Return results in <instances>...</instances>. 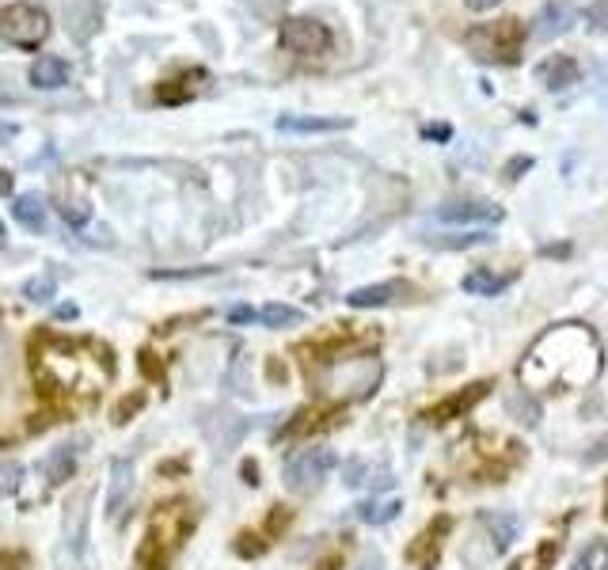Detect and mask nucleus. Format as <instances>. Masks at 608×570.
I'll return each mask as SVG.
<instances>
[{
	"label": "nucleus",
	"mask_w": 608,
	"mask_h": 570,
	"mask_svg": "<svg viewBox=\"0 0 608 570\" xmlns=\"http://www.w3.org/2000/svg\"><path fill=\"white\" fill-rule=\"evenodd\" d=\"M35 369L46 384L69 396L95 399L103 384L111 380L114 361L99 346L80 339H61V335H42L35 346Z\"/></svg>",
	"instance_id": "1"
},
{
	"label": "nucleus",
	"mask_w": 608,
	"mask_h": 570,
	"mask_svg": "<svg viewBox=\"0 0 608 570\" xmlns=\"http://www.w3.org/2000/svg\"><path fill=\"white\" fill-rule=\"evenodd\" d=\"M384 380V361L373 354L335 358L320 373V392L331 399H369Z\"/></svg>",
	"instance_id": "2"
},
{
	"label": "nucleus",
	"mask_w": 608,
	"mask_h": 570,
	"mask_svg": "<svg viewBox=\"0 0 608 570\" xmlns=\"http://www.w3.org/2000/svg\"><path fill=\"white\" fill-rule=\"evenodd\" d=\"M190 529H194L190 502H164V506H156V513H152L149 521V540H145V548H141L145 570H164L168 555L187 540Z\"/></svg>",
	"instance_id": "3"
},
{
	"label": "nucleus",
	"mask_w": 608,
	"mask_h": 570,
	"mask_svg": "<svg viewBox=\"0 0 608 570\" xmlns=\"http://www.w3.org/2000/svg\"><path fill=\"white\" fill-rule=\"evenodd\" d=\"M0 38L19 46V50H38L50 38V16L35 4H27V0L8 4L0 12Z\"/></svg>",
	"instance_id": "4"
},
{
	"label": "nucleus",
	"mask_w": 608,
	"mask_h": 570,
	"mask_svg": "<svg viewBox=\"0 0 608 570\" xmlns=\"http://www.w3.org/2000/svg\"><path fill=\"white\" fill-rule=\"evenodd\" d=\"M521 38H525V31L517 19H498V23H483V27L468 31V46L483 61H517Z\"/></svg>",
	"instance_id": "5"
},
{
	"label": "nucleus",
	"mask_w": 608,
	"mask_h": 570,
	"mask_svg": "<svg viewBox=\"0 0 608 570\" xmlns=\"http://www.w3.org/2000/svg\"><path fill=\"white\" fill-rule=\"evenodd\" d=\"M335 464H339L335 449H301L297 456L285 460L282 479L293 494H312L323 479H327V472H331Z\"/></svg>",
	"instance_id": "6"
},
{
	"label": "nucleus",
	"mask_w": 608,
	"mask_h": 570,
	"mask_svg": "<svg viewBox=\"0 0 608 570\" xmlns=\"http://www.w3.org/2000/svg\"><path fill=\"white\" fill-rule=\"evenodd\" d=\"M282 46L297 57H323L331 54L335 35H331V27H323L320 19L297 16L282 23Z\"/></svg>",
	"instance_id": "7"
},
{
	"label": "nucleus",
	"mask_w": 608,
	"mask_h": 570,
	"mask_svg": "<svg viewBox=\"0 0 608 570\" xmlns=\"http://www.w3.org/2000/svg\"><path fill=\"white\" fill-rule=\"evenodd\" d=\"M434 217L441 225H498L506 213L494 202H449V206H437Z\"/></svg>",
	"instance_id": "8"
},
{
	"label": "nucleus",
	"mask_w": 608,
	"mask_h": 570,
	"mask_svg": "<svg viewBox=\"0 0 608 570\" xmlns=\"http://www.w3.org/2000/svg\"><path fill=\"white\" fill-rule=\"evenodd\" d=\"M228 323L293 327V323H304V312H301V308H293V304H263V308H247V304H236V308H228Z\"/></svg>",
	"instance_id": "9"
},
{
	"label": "nucleus",
	"mask_w": 608,
	"mask_h": 570,
	"mask_svg": "<svg viewBox=\"0 0 608 570\" xmlns=\"http://www.w3.org/2000/svg\"><path fill=\"white\" fill-rule=\"evenodd\" d=\"M453 529V521L449 517H434L426 529L418 532V540L407 548V559L415 563L418 570H434L437 559H441V540H445V532Z\"/></svg>",
	"instance_id": "10"
},
{
	"label": "nucleus",
	"mask_w": 608,
	"mask_h": 570,
	"mask_svg": "<svg viewBox=\"0 0 608 570\" xmlns=\"http://www.w3.org/2000/svg\"><path fill=\"white\" fill-rule=\"evenodd\" d=\"M578 76H582V69H578V61L570 54H548L536 65V80H540L548 92H563L570 84H578Z\"/></svg>",
	"instance_id": "11"
},
{
	"label": "nucleus",
	"mask_w": 608,
	"mask_h": 570,
	"mask_svg": "<svg viewBox=\"0 0 608 570\" xmlns=\"http://www.w3.org/2000/svg\"><path fill=\"white\" fill-rule=\"evenodd\" d=\"M487 392H491V380H475V384H468L460 396L441 399V403H437V407H430L422 418H426V422H449V418H460L464 411H472L475 403L487 396Z\"/></svg>",
	"instance_id": "12"
},
{
	"label": "nucleus",
	"mask_w": 608,
	"mask_h": 570,
	"mask_svg": "<svg viewBox=\"0 0 608 570\" xmlns=\"http://www.w3.org/2000/svg\"><path fill=\"white\" fill-rule=\"evenodd\" d=\"M415 289L407 282H380V285H361V289H350L346 293V304L350 308H384V304H396L399 297H411Z\"/></svg>",
	"instance_id": "13"
},
{
	"label": "nucleus",
	"mask_w": 608,
	"mask_h": 570,
	"mask_svg": "<svg viewBox=\"0 0 608 570\" xmlns=\"http://www.w3.org/2000/svg\"><path fill=\"white\" fill-rule=\"evenodd\" d=\"M107 517H122V510H126V502H130L133 494V460H111V472H107Z\"/></svg>",
	"instance_id": "14"
},
{
	"label": "nucleus",
	"mask_w": 608,
	"mask_h": 570,
	"mask_svg": "<svg viewBox=\"0 0 608 570\" xmlns=\"http://www.w3.org/2000/svg\"><path fill=\"white\" fill-rule=\"evenodd\" d=\"M65 540L73 555H84L88 548V494L80 491L69 498V513H65Z\"/></svg>",
	"instance_id": "15"
},
{
	"label": "nucleus",
	"mask_w": 608,
	"mask_h": 570,
	"mask_svg": "<svg viewBox=\"0 0 608 570\" xmlns=\"http://www.w3.org/2000/svg\"><path fill=\"white\" fill-rule=\"evenodd\" d=\"M282 133H342L350 130V118H323V114H282Z\"/></svg>",
	"instance_id": "16"
},
{
	"label": "nucleus",
	"mask_w": 608,
	"mask_h": 570,
	"mask_svg": "<svg viewBox=\"0 0 608 570\" xmlns=\"http://www.w3.org/2000/svg\"><path fill=\"white\" fill-rule=\"evenodd\" d=\"M206 69H187V73H179L175 80H164L160 88H156V99L160 103H187L194 95L202 92V84H206Z\"/></svg>",
	"instance_id": "17"
},
{
	"label": "nucleus",
	"mask_w": 608,
	"mask_h": 570,
	"mask_svg": "<svg viewBox=\"0 0 608 570\" xmlns=\"http://www.w3.org/2000/svg\"><path fill=\"white\" fill-rule=\"evenodd\" d=\"M65 23H69V35H73L76 42H88V38L99 31V23H103V16H99V4H95V0L69 4V8H65Z\"/></svg>",
	"instance_id": "18"
},
{
	"label": "nucleus",
	"mask_w": 608,
	"mask_h": 570,
	"mask_svg": "<svg viewBox=\"0 0 608 570\" xmlns=\"http://www.w3.org/2000/svg\"><path fill=\"white\" fill-rule=\"evenodd\" d=\"M31 84H35L38 92H54V88H65L69 84V65L61 61V57H38L35 65H31Z\"/></svg>",
	"instance_id": "19"
},
{
	"label": "nucleus",
	"mask_w": 608,
	"mask_h": 570,
	"mask_svg": "<svg viewBox=\"0 0 608 570\" xmlns=\"http://www.w3.org/2000/svg\"><path fill=\"white\" fill-rule=\"evenodd\" d=\"M574 8H567V4H548L540 16H536V38H559L570 31V23H574Z\"/></svg>",
	"instance_id": "20"
},
{
	"label": "nucleus",
	"mask_w": 608,
	"mask_h": 570,
	"mask_svg": "<svg viewBox=\"0 0 608 570\" xmlns=\"http://www.w3.org/2000/svg\"><path fill=\"white\" fill-rule=\"evenodd\" d=\"M517 282V270L510 274H491V270H472L468 278H464V289L475 293V297H498V293H506L510 285Z\"/></svg>",
	"instance_id": "21"
},
{
	"label": "nucleus",
	"mask_w": 608,
	"mask_h": 570,
	"mask_svg": "<svg viewBox=\"0 0 608 570\" xmlns=\"http://www.w3.org/2000/svg\"><path fill=\"white\" fill-rule=\"evenodd\" d=\"M76 472V445L73 441H65V445H57L50 460H46V483L50 487H61L65 479H73Z\"/></svg>",
	"instance_id": "22"
},
{
	"label": "nucleus",
	"mask_w": 608,
	"mask_h": 570,
	"mask_svg": "<svg viewBox=\"0 0 608 570\" xmlns=\"http://www.w3.org/2000/svg\"><path fill=\"white\" fill-rule=\"evenodd\" d=\"M12 213H16V221L23 228H31V232H42L46 228V202H42V194H19L16 206H12Z\"/></svg>",
	"instance_id": "23"
},
{
	"label": "nucleus",
	"mask_w": 608,
	"mask_h": 570,
	"mask_svg": "<svg viewBox=\"0 0 608 570\" xmlns=\"http://www.w3.org/2000/svg\"><path fill=\"white\" fill-rule=\"evenodd\" d=\"M479 525L491 529L494 551H506L513 540H517V532H521V521H517V517H502V513H483Z\"/></svg>",
	"instance_id": "24"
},
{
	"label": "nucleus",
	"mask_w": 608,
	"mask_h": 570,
	"mask_svg": "<svg viewBox=\"0 0 608 570\" xmlns=\"http://www.w3.org/2000/svg\"><path fill=\"white\" fill-rule=\"evenodd\" d=\"M399 510H403V502L399 498H388V502H365L358 506V521L365 525H388V521H396Z\"/></svg>",
	"instance_id": "25"
},
{
	"label": "nucleus",
	"mask_w": 608,
	"mask_h": 570,
	"mask_svg": "<svg viewBox=\"0 0 608 570\" xmlns=\"http://www.w3.org/2000/svg\"><path fill=\"white\" fill-rule=\"evenodd\" d=\"M23 475H27V468H23L19 460L0 464V498H8V494L19 491V487H23Z\"/></svg>",
	"instance_id": "26"
},
{
	"label": "nucleus",
	"mask_w": 608,
	"mask_h": 570,
	"mask_svg": "<svg viewBox=\"0 0 608 570\" xmlns=\"http://www.w3.org/2000/svg\"><path fill=\"white\" fill-rule=\"evenodd\" d=\"M54 293H57V282L50 278V274H42V278H31V282L23 285V297H27V301H35V304L54 301Z\"/></svg>",
	"instance_id": "27"
},
{
	"label": "nucleus",
	"mask_w": 608,
	"mask_h": 570,
	"mask_svg": "<svg viewBox=\"0 0 608 570\" xmlns=\"http://www.w3.org/2000/svg\"><path fill=\"white\" fill-rule=\"evenodd\" d=\"M221 266H190V270H152L156 282H190V278H209L217 274Z\"/></svg>",
	"instance_id": "28"
},
{
	"label": "nucleus",
	"mask_w": 608,
	"mask_h": 570,
	"mask_svg": "<svg viewBox=\"0 0 608 570\" xmlns=\"http://www.w3.org/2000/svg\"><path fill=\"white\" fill-rule=\"evenodd\" d=\"M266 540H259L255 532H240L236 540H232V551L240 555V559H255V555H263Z\"/></svg>",
	"instance_id": "29"
},
{
	"label": "nucleus",
	"mask_w": 608,
	"mask_h": 570,
	"mask_svg": "<svg viewBox=\"0 0 608 570\" xmlns=\"http://www.w3.org/2000/svg\"><path fill=\"white\" fill-rule=\"evenodd\" d=\"M510 407L525 415V418H521L525 426H536V418H540V407H536V399H529V392H521V388H517V392L510 396Z\"/></svg>",
	"instance_id": "30"
},
{
	"label": "nucleus",
	"mask_w": 608,
	"mask_h": 570,
	"mask_svg": "<svg viewBox=\"0 0 608 570\" xmlns=\"http://www.w3.org/2000/svg\"><path fill=\"white\" fill-rule=\"evenodd\" d=\"M437 247H472V244H491V232H464V236H441L430 240Z\"/></svg>",
	"instance_id": "31"
},
{
	"label": "nucleus",
	"mask_w": 608,
	"mask_h": 570,
	"mask_svg": "<svg viewBox=\"0 0 608 570\" xmlns=\"http://www.w3.org/2000/svg\"><path fill=\"white\" fill-rule=\"evenodd\" d=\"M586 19L597 35H605L608 31V0H593V4L586 8Z\"/></svg>",
	"instance_id": "32"
},
{
	"label": "nucleus",
	"mask_w": 608,
	"mask_h": 570,
	"mask_svg": "<svg viewBox=\"0 0 608 570\" xmlns=\"http://www.w3.org/2000/svg\"><path fill=\"white\" fill-rule=\"evenodd\" d=\"M141 407H145V396H141V392H133V396H126L118 407H114V422H130Z\"/></svg>",
	"instance_id": "33"
},
{
	"label": "nucleus",
	"mask_w": 608,
	"mask_h": 570,
	"mask_svg": "<svg viewBox=\"0 0 608 570\" xmlns=\"http://www.w3.org/2000/svg\"><path fill=\"white\" fill-rule=\"evenodd\" d=\"M293 521V510H285V506H274V513L266 517V529L263 536H278V532H285V525Z\"/></svg>",
	"instance_id": "34"
},
{
	"label": "nucleus",
	"mask_w": 608,
	"mask_h": 570,
	"mask_svg": "<svg viewBox=\"0 0 608 570\" xmlns=\"http://www.w3.org/2000/svg\"><path fill=\"white\" fill-rule=\"evenodd\" d=\"M137 365H141V373H145L149 380H164V365H160V361H156V354H149V350L137 358Z\"/></svg>",
	"instance_id": "35"
},
{
	"label": "nucleus",
	"mask_w": 608,
	"mask_h": 570,
	"mask_svg": "<svg viewBox=\"0 0 608 570\" xmlns=\"http://www.w3.org/2000/svg\"><path fill=\"white\" fill-rule=\"evenodd\" d=\"M61 217H65V221H69V225H84V221H88V209H84V206H80V209H76V206H61Z\"/></svg>",
	"instance_id": "36"
},
{
	"label": "nucleus",
	"mask_w": 608,
	"mask_h": 570,
	"mask_svg": "<svg viewBox=\"0 0 608 570\" xmlns=\"http://www.w3.org/2000/svg\"><path fill=\"white\" fill-rule=\"evenodd\" d=\"M597 99L608 103V65H597Z\"/></svg>",
	"instance_id": "37"
},
{
	"label": "nucleus",
	"mask_w": 608,
	"mask_h": 570,
	"mask_svg": "<svg viewBox=\"0 0 608 570\" xmlns=\"http://www.w3.org/2000/svg\"><path fill=\"white\" fill-rule=\"evenodd\" d=\"M422 137H430V141H449V137H453V130H449V126H426V130H422Z\"/></svg>",
	"instance_id": "38"
},
{
	"label": "nucleus",
	"mask_w": 608,
	"mask_h": 570,
	"mask_svg": "<svg viewBox=\"0 0 608 570\" xmlns=\"http://www.w3.org/2000/svg\"><path fill=\"white\" fill-rule=\"evenodd\" d=\"M529 168H532V160H529V156H521V160H510V164H506V175H510V179H517L521 171H529Z\"/></svg>",
	"instance_id": "39"
},
{
	"label": "nucleus",
	"mask_w": 608,
	"mask_h": 570,
	"mask_svg": "<svg viewBox=\"0 0 608 570\" xmlns=\"http://www.w3.org/2000/svg\"><path fill=\"white\" fill-rule=\"evenodd\" d=\"M464 4H468L472 12H491V8H498L502 0H464Z\"/></svg>",
	"instance_id": "40"
},
{
	"label": "nucleus",
	"mask_w": 608,
	"mask_h": 570,
	"mask_svg": "<svg viewBox=\"0 0 608 570\" xmlns=\"http://www.w3.org/2000/svg\"><path fill=\"white\" fill-rule=\"evenodd\" d=\"M358 570H380V555H377V551H365V559L358 563Z\"/></svg>",
	"instance_id": "41"
},
{
	"label": "nucleus",
	"mask_w": 608,
	"mask_h": 570,
	"mask_svg": "<svg viewBox=\"0 0 608 570\" xmlns=\"http://www.w3.org/2000/svg\"><path fill=\"white\" fill-rule=\"evenodd\" d=\"M608 456V437H601L597 445H593V453H586V460H605Z\"/></svg>",
	"instance_id": "42"
},
{
	"label": "nucleus",
	"mask_w": 608,
	"mask_h": 570,
	"mask_svg": "<svg viewBox=\"0 0 608 570\" xmlns=\"http://www.w3.org/2000/svg\"><path fill=\"white\" fill-rule=\"evenodd\" d=\"M574 570H593V548H586L578 559H574Z\"/></svg>",
	"instance_id": "43"
},
{
	"label": "nucleus",
	"mask_w": 608,
	"mask_h": 570,
	"mask_svg": "<svg viewBox=\"0 0 608 570\" xmlns=\"http://www.w3.org/2000/svg\"><path fill=\"white\" fill-rule=\"evenodd\" d=\"M339 567H342L339 555H327V559H320V563H316V570H339Z\"/></svg>",
	"instance_id": "44"
},
{
	"label": "nucleus",
	"mask_w": 608,
	"mask_h": 570,
	"mask_svg": "<svg viewBox=\"0 0 608 570\" xmlns=\"http://www.w3.org/2000/svg\"><path fill=\"white\" fill-rule=\"evenodd\" d=\"M255 475H259V468H255V460H244V479H247V483H251V487H255V483H259V479H255Z\"/></svg>",
	"instance_id": "45"
},
{
	"label": "nucleus",
	"mask_w": 608,
	"mask_h": 570,
	"mask_svg": "<svg viewBox=\"0 0 608 570\" xmlns=\"http://www.w3.org/2000/svg\"><path fill=\"white\" fill-rule=\"evenodd\" d=\"M4 194H12V175L0 168V198H4Z\"/></svg>",
	"instance_id": "46"
},
{
	"label": "nucleus",
	"mask_w": 608,
	"mask_h": 570,
	"mask_svg": "<svg viewBox=\"0 0 608 570\" xmlns=\"http://www.w3.org/2000/svg\"><path fill=\"white\" fill-rule=\"evenodd\" d=\"M19 126H8V122H0V141H8V137H16Z\"/></svg>",
	"instance_id": "47"
},
{
	"label": "nucleus",
	"mask_w": 608,
	"mask_h": 570,
	"mask_svg": "<svg viewBox=\"0 0 608 570\" xmlns=\"http://www.w3.org/2000/svg\"><path fill=\"white\" fill-rule=\"evenodd\" d=\"M4 369H8V346L0 339V380H4Z\"/></svg>",
	"instance_id": "48"
},
{
	"label": "nucleus",
	"mask_w": 608,
	"mask_h": 570,
	"mask_svg": "<svg viewBox=\"0 0 608 570\" xmlns=\"http://www.w3.org/2000/svg\"><path fill=\"white\" fill-rule=\"evenodd\" d=\"M57 316H61V320H73L76 308H73V304H61V308H57Z\"/></svg>",
	"instance_id": "49"
},
{
	"label": "nucleus",
	"mask_w": 608,
	"mask_h": 570,
	"mask_svg": "<svg viewBox=\"0 0 608 570\" xmlns=\"http://www.w3.org/2000/svg\"><path fill=\"white\" fill-rule=\"evenodd\" d=\"M4 240H8V236H4V225H0V247H4Z\"/></svg>",
	"instance_id": "50"
}]
</instances>
